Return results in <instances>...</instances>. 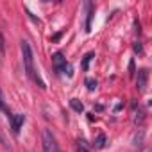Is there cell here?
I'll use <instances>...</instances> for the list:
<instances>
[{
    "label": "cell",
    "mask_w": 152,
    "mask_h": 152,
    "mask_svg": "<svg viewBox=\"0 0 152 152\" xmlns=\"http://www.w3.org/2000/svg\"><path fill=\"white\" fill-rule=\"evenodd\" d=\"M61 34H63V32H57V34H56V36H54V38H52V41H57V39H59V38H61Z\"/></svg>",
    "instance_id": "2e32d148"
},
{
    "label": "cell",
    "mask_w": 152,
    "mask_h": 152,
    "mask_svg": "<svg viewBox=\"0 0 152 152\" xmlns=\"http://www.w3.org/2000/svg\"><path fill=\"white\" fill-rule=\"evenodd\" d=\"M93 145H95V148H104V147H106V136H104V134H99V136L95 138V143H93Z\"/></svg>",
    "instance_id": "ba28073f"
},
{
    "label": "cell",
    "mask_w": 152,
    "mask_h": 152,
    "mask_svg": "<svg viewBox=\"0 0 152 152\" xmlns=\"http://www.w3.org/2000/svg\"><path fill=\"white\" fill-rule=\"evenodd\" d=\"M0 57H4V36L0 32Z\"/></svg>",
    "instance_id": "8fae6325"
},
{
    "label": "cell",
    "mask_w": 152,
    "mask_h": 152,
    "mask_svg": "<svg viewBox=\"0 0 152 152\" xmlns=\"http://www.w3.org/2000/svg\"><path fill=\"white\" fill-rule=\"evenodd\" d=\"M134 52H138V54L141 52V45L140 43H134Z\"/></svg>",
    "instance_id": "5bb4252c"
},
{
    "label": "cell",
    "mask_w": 152,
    "mask_h": 152,
    "mask_svg": "<svg viewBox=\"0 0 152 152\" xmlns=\"http://www.w3.org/2000/svg\"><path fill=\"white\" fill-rule=\"evenodd\" d=\"M77 152H90V150H88V148H86V147H84V145H81V147H79V148H77Z\"/></svg>",
    "instance_id": "9a60e30c"
},
{
    "label": "cell",
    "mask_w": 152,
    "mask_h": 152,
    "mask_svg": "<svg viewBox=\"0 0 152 152\" xmlns=\"http://www.w3.org/2000/svg\"><path fill=\"white\" fill-rule=\"evenodd\" d=\"M93 57H95V54H93V52H90V54H86V56H84V59H83V70H84V72L90 68V61H91Z\"/></svg>",
    "instance_id": "9c48e42d"
},
{
    "label": "cell",
    "mask_w": 152,
    "mask_h": 152,
    "mask_svg": "<svg viewBox=\"0 0 152 152\" xmlns=\"http://www.w3.org/2000/svg\"><path fill=\"white\" fill-rule=\"evenodd\" d=\"M9 120H11V129H13V132L18 134L20 129H22V125H23V122H25V115H22V113H18V115H11Z\"/></svg>",
    "instance_id": "5b68a950"
},
{
    "label": "cell",
    "mask_w": 152,
    "mask_h": 152,
    "mask_svg": "<svg viewBox=\"0 0 152 152\" xmlns=\"http://www.w3.org/2000/svg\"><path fill=\"white\" fill-rule=\"evenodd\" d=\"M147 83H148V70L147 68H141L138 70V77H136V86H138V91H145L147 90Z\"/></svg>",
    "instance_id": "3957f363"
},
{
    "label": "cell",
    "mask_w": 152,
    "mask_h": 152,
    "mask_svg": "<svg viewBox=\"0 0 152 152\" xmlns=\"http://www.w3.org/2000/svg\"><path fill=\"white\" fill-rule=\"evenodd\" d=\"M22 56H23V66H25V73L29 75V77L38 83L39 88H45V83L39 79V75L36 73L34 70V57H32V48L29 45V41H22Z\"/></svg>",
    "instance_id": "6da1fadb"
},
{
    "label": "cell",
    "mask_w": 152,
    "mask_h": 152,
    "mask_svg": "<svg viewBox=\"0 0 152 152\" xmlns=\"http://www.w3.org/2000/svg\"><path fill=\"white\" fill-rule=\"evenodd\" d=\"M86 88H88L90 91L97 90V81H95L93 77H88V79H86Z\"/></svg>",
    "instance_id": "30bf717a"
},
{
    "label": "cell",
    "mask_w": 152,
    "mask_h": 152,
    "mask_svg": "<svg viewBox=\"0 0 152 152\" xmlns=\"http://www.w3.org/2000/svg\"><path fill=\"white\" fill-rule=\"evenodd\" d=\"M70 106H72L73 111H77V113H83V111H84V104H83L79 99H72V100H70Z\"/></svg>",
    "instance_id": "8992f818"
},
{
    "label": "cell",
    "mask_w": 152,
    "mask_h": 152,
    "mask_svg": "<svg viewBox=\"0 0 152 152\" xmlns=\"http://www.w3.org/2000/svg\"><path fill=\"white\" fill-rule=\"evenodd\" d=\"M52 63H54V68H56L57 73H64V66H66L68 63H66V57H63L61 52H57V54L52 56Z\"/></svg>",
    "instance_id": "277c9868"
},
{
    "label": "cell",
    "mask_w": 152,
    "mask_h": 152,
    "mask_svg": "<svg viewBox=\"0 0 152 152\" xmlns=\"http://www.w3.org/2000/svg\"><path fill=\"white\" fill-rule=\"evenodd\" d=\"M88 20H86V32H90L91 31V18H93V6L91 4H88Z\"/></svg>",
    "instance_id": "52a82bcc"
},
{
    "label": "cell",
    "mask_w": 152,
    "mask_h": 152,
    "mask_svg": "<svg viewBox=\"0 0 152 152\" xmlns=\"http://www.w3.org/2000/svg\"><path fill=\"white\" fill-rule=\"evenodd\" d=\"M43 152H61L56 136H54L48 129L43 131Z\"/></svg>",
    "instance_id": "7a4b0ae2"
},
{
    "label": "cell",
    "mask_w": 152,
    "mask_h": 152,
    "mask_svg": "<svg viewBox=\"0 0 152 152\" xmlns=\"http://www.w3.org/2000/svg\"><path fill=\"white\" fill-rule=\"evenodd\" d=\"M0 109H2V111H7V107H6V104H4V97H2V90H0Z\"/></svg>",
    "instance_id": "4fadbf2b"
},
{
    "label": "cell",
    "mask_w": 152,
    "mask_h": 152,
    "mask_svg": "<svg viewBox=\"0 0 152 152\" xmlns=\"http://www.w3.org/2000/svg\"><path fill=\"white\" fill-rule=\"evenodd\" d=\"M0 143H2V145H4V147H6V148H7V147H9V143H7V140H6V136H4V134H2V131H0Z\"/></svg>",
    "instance_id": "7c38bea8"
}]
</instances>
